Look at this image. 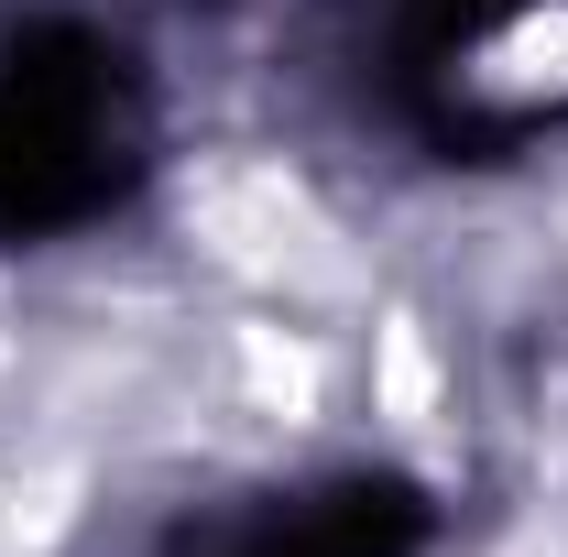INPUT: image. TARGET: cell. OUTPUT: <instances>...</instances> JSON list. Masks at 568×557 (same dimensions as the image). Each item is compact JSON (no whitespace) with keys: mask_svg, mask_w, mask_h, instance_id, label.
Listing matches in <instances>:
<instances>
[{"mask_svg":"<svg viewBox=\"0 0 568 557\" xmlns=\"http://www.w3.org/2000/svg\"><path fill=\"white\" fill-rule=\"evenodd\" d=\"M394 110L448 164H503L568 132V0H394Z\"/></svg>","mask_w":568,"mask_h":557,"instance_id":"7a4b0ae2","label":"cell"},{"mask_svg":"<svg viewBox=\"0 0 568 557\" xmlns=\"http://www.w3.org/2000/svg\"><path fill=\"white\" fill-rule=\"evenodd\" d=\"M153 164V99L99 22L0 33V241H67Z\"/></svg>","mask_w":568,"mask_h":557,"instance_id":"6da1fadb","label":"cell"},{"mask_svg":"<svg viewBox=\"0 0 568 557\" xmlns=\"http://www.w3.org/2000/svg\"><path fill=\"white\" fill-rule=\"evenodd\" d=\"M437 514L416 482L383 470H339V482H295L263 503H230L209 525H186L164 557H426Z\"/></svg>","mask_w":568,"mask_h":557,"instance_id":"3957f363","label":"cell"}]
</instances>
